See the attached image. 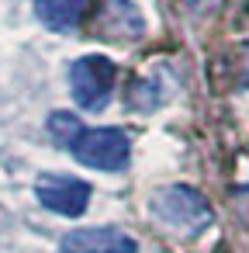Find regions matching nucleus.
I'll list each match as a JSON object with an SVG mask.
<instances>
[{
	"label": "nucleus",
	"instance_id": "nucleus-3",
	"mask_svg": "<svg viewBox=\"0 0 249 253\" xmlns=\"http://www.w3.org/2000/svg\"><path fill=\"white\" fill-rule=\"evenodd\" d=\"M114 80H118V66L101 52L80 56L70 66V94L80 111H104L111 104Z\"/></svg>",
	"mask_w": 249,
	"mask_h": 253
},
{
	"label": "nucleus",
	"instance_id": "nucleus-6",
	"mask_svg": "<svg viewBox=\"0 0 249 253\" xmlns=\"http://www.w3.org/2000/svg\"><path fill=\"white\" fill-rule=\"evenodd\" d=\"M97 21H101V39H114V42H132L145 32V21L132 0H104Z\"/></svg>",
	"mask_w": 249,
	"mask_h": 253
},
{
	"label": "nucleus",
	"instance_id": "nucleus-7",
	"mask_svg": "<svg viewBox=\"0 0 249 253\" xmlns=\"http://www.w3.org/2000/svg\"><path fill=\"white\" fill-rule=\"evenodd\" d=\"M90 0H35V18L59 35H70L80 28L83 14H87Z\"/></svg>",
	"mask_w": 249,
	"mask_h": 253
},
{
	"label": "nucleus",
	"instance_id": "nucleus-8",
	"mask_svg": "<svg viewBox=\"0 0 249 253\" xmlns=\"http://www.w3.org/2000/svg\"><path fill=\"white\" fill-rule=\"evenodd\" d=\"M45 128H49L52 142H59V146H66V149H70V142L76 139V132H80L83 125H80V118H76V115H70V111H52V115H49V122H45Z\"/></svg>",
	"mask_w": 249,
	"mask_h": 253
},
{
	"label": "nucleus",
	"instance_id": "nucleus-4",
	"mask_svg": "<svg viewBox=\"0 0 249 253\" xmlns=\"http://www.w3.org/2000/svg\"><path fill=\"white\" fill-rule=\"evenodd\" d=\"M90 194H94L90 184L83 177H73V173H56L52 170V173H42L35 180V198L63 218H80L90 205Z\"/></svg>",
	"mask_w": 249,
	"mask_h": 253
},
{
	"label": "nucleus",
	"instance_id": "nucleus-5",
	"mask_svg": "<svg viewBox=\"0 0 249 253\" xmlns=\"http://www.w3.org/2000/svg\"><path fill=\"white\" fill-rule=\"evenodd\" d=\"M63 253H139V243L118 225H83L63 236Z\"/></svg>",
	"mask_w": 249,
	"mask_h": 253
},
{
	"label": "nucleus",
	"instance_id": "nucleus-1",
	"mask_svg": "<svg viewBox=\"0 0 249 253\" xmlns=\"http://www.w3.org/2000/svg\"><path fill=\"white\" fill-rule=\"evenodd\" d=\"M149 211L166 229H173L180 236H197L214 218L211 201L197 187H187V184H166V187H159L152 194V201H149Z\"/></svg>",
	"mask_w": 249,
	"mask_h": 253
},
{
	"label": "nucleus",
	"instance_id": "nucleus-2",
	"mask_svg": "<svg viewBox=\"0 0 249 253\" xmlns=\"http://www.w3.org/2000/svg\"><path fill=\"white\" fill-rule=\"evenodd\" d=\"M70 153H73V160L80 167L104 170V173H118L132 160V139H128L125 128H114V125L80 128L76 139L70 142Z\"/></svg>",
	"mask_w": 249,
	"mask_h": 253
}]
</instances>
